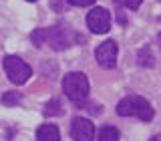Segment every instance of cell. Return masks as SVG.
Masks as SVG:
<instances>
[{
    "instance_id": "1",
    "label": "cell",
    "mask_w": 161,
    "mask_h": 141,
    "mask_svg": "<svg viewBox=\"0 0 161 141\" xmlns=\"http://www.w3.org/2000/svg\"><path fill=\"white\" fill-rule=\"evenodd\" d=\"M30 40H32L36 47L48 44V47L54 48V50H64L75 42H83L85 37H79V34L70 32V30L64 28V26H48V28H36L30 34Z\"/></svg>"
},
{
    "instance_id": "2",
    "label": "cell",
    "mask_w": 161,
    "mask_h": 141,
    "mask_svg": "<svg viewBox=\"0 0 161 141\" xmlns=\"http://www.w3.org/2000/svg\"><path fill=\"white\" fill-rule=\"evenodd\" d=\"M117 115L121 117H137L141 121H151L153 119V107L147 99L139 95H127L119 101L117 105Z\"/></svg>"
},
{
    "instance_id": "3",
    "label": "cell",
    "mask_w": 161,
    "mask_h": 141,
    "mask_svg": "<svg viewBox=\"0 0 161 141\" xmlns=\"http://www.w3.org/2000/svg\"><path fill=\"white\" fill-rule=\"evenodd\" d=\"M63 91L73 103H83L89 95V81L83 73H69L63 79Z\"/></svg>"
},
{
    "instance_id": "4",
    "label": "cell",
    "mask_w": 161,
    "mask_h": 141,
    "mask_svg": "<svg viewBox=\"0 0 161 141\" xmlns=\"http://www.w3.org/2000/svg\"><path fill=\"white\" fill-rule=\"evenodd\" d=\"M4 70H6L8 79L12 81L14 85H24L30 79V75H32V69H30L20 57H16V54L4 57Z\"/></svg>"
},
{
    "instance_id": "5",
    "label": "cell",
    "mask_w": 161,
    "mask_h": 141,
    "mask_svg": "<svg viewBox=\"0 0 161 141\" xmlns=\"http://www.w3.org/2000/svg\"><path fill=\"white\" fill-rule=\"evenodd\" d=\"M87 24H89L91 32H95V34L109 32V28H111V12L107 8H103V6L93 8L87 14Z\"/></svg>"
},
{
    "instance_id": "6",
    "label": "cell",
    "mask_w": 161,
    "mask_h": 141,
    "mask_svg": "<svg viewBox=\"0 0 161 141\" xmlns=\"http://www.w3.org/2000/svg\"><path fill=\"white\" fill-rule=\"evenodd\" d=\"M117 42L115 40H105L103 44H99L97 50H95V59L103 69H115L117 65Z\"/></svg>"
},
{
    "instance_id": "7",
    "label": "cell",
    "mask_w": 161,
    "mask_h": 141,
    "mask_svg": "<svg viewBox=\"0 0 161 141\" xmlns=\"http://www.w3.org/2000/svg\"><path fill=\"white\" fill-rule=\"evenodd\" d=\"M70 137L75 141H93L95 139V125L85 117H75L70 123Z\"/></svg>"
},
{
    "instance_id": "8",
    "label": "cell",
    "mask_w": 161,
    "mask_h": 141,
    "mask_svg": "<svg viewBox=\"0 0 161 141\" xmlns=\"http://www.w3.org/2000/svg\"><path fill=\"white\" fill-rule=\"evenodd\" d=\"M36 141H60L57 125H40L36 131Z\"/></svg>"
},
{
    "instance_id": "9",
    "label": "cell",
    "mask_w": 161,
    "mask_h": 141,
    "mask_svg": "<svg viewBox=\"0 0 161 141\" xmlns=\"http://www.w3.org/2000/svg\"><path fill=\"white\" fill-rule=\"evenodd\" d=\"M137 63H139V67H147V69H153V67H155V57H153V53H151L149 47L139 48V53H137Z\"/></svg>"
},
{
    "instance_id": "10",
    "label": "cell",
    "mask_w": 161,
    "mask_h": 141,
    "mask_svg": "<svg viewBox=\"0 0 161 141\" xmlns=\"http://www.w3.org/2000/svg\"><path fill=\"white\" fill-rule=\"evenodd\" d=\"M119 131L115 127H111V125H107V127H103L99 131V141H119Z\"/></svg>"
},
{
    "instance_id": "11",
    "label": "cell",
    "mask_w": 161,
    "mask_h": 141,
    "mask_svg": "<svg viewBox=\"0 0 161 141\" xmlns=\"http://www.w3.org/2000/svg\"><path fill=\"white\" fill-rule=\"evenodd\" d=\"M20 93H14V91H8V93H4V97H2V103L4 105H16V103H20Z\"/></svg>"
},
{
    "instance_id": "12",
    "label": "cell",
    "mask_w": 161,
    "mask_h": 141,
    "mask_svg": "<svg viewBox=\"0 0 161 141\" xmlns=\"http://www.w3.org/2000/svg\"><path fill=\"white\" fill-rule=\"evenodd\" d=\"M44 115H60V101L53 99L50 103H47V107H44Z\"/></svg>"
},
{
    "instance_id": "13",
    "label": "cell",
    "mask_w": 161,
    "mask_h": 141,
    "mask_svg": "<svg viewBox=\"0 0 161 141\" xmlns=\"http://www.w3.org/2000/svg\"><path fill=\"white\" fill-rule=\"evenodd\" d=\"M117 6H125V8H129V10H137L141 6V0H113Z\"/></svg>"
},
{
    "instance_id": "14",
    "label": "cell",
    "mask_w": 161,
    "mask_h": 141,
    "mask_svg": "<svg viewBox=\"0 0 161 141\" xmlns=\"http://www.w3.org/2000/svg\"><path fill=\"white\" fill-rule=\"evenodd\" d=\"M69 4H73V6H89V4H93L95 0H67Z\"/></svg>"
},
{
    "instance_id": "15",
    "label": "cell",
    "mask_w": 161,
    "mask_h": 141,
    "mask_svg": "<svg viewBox=\"0 0 161 141\" xmlns=\"http://www.w3.org/2000/svg\"><path fill=\"white\" fill-rule=\"evenodd\" d=\"M149 141H161V135H155V137H151Z\"/></svg>"
},
{
    "instance_id": "16",
    "label": "cell",
    "mask_w": 161,
    "mask_h": 141,
    "mask_svg": "<svg viewBox=\"0 0 161 141\" xmlns=\"http://www.w3.org/2000/svg\"><path fill=\"white\" fill-rule=\"evenodd\" d=\"M28 2H36V0H28Z\"/></svg>"
}]
</instances>
